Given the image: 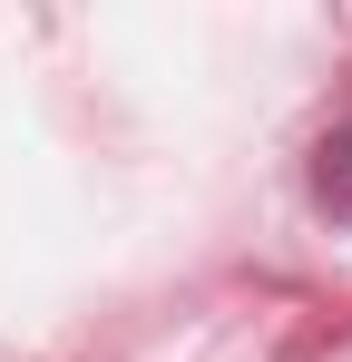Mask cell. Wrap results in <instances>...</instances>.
<instances>
[{
    "label": "cell",
    "instance_id": "1",
    "mask_svg": "<svg viewBox=\"0 0 352 362\" xmlns=\"http://www.w3.org/2000/svg\"><path fill=\"white\" fill-rule=\"evenodd\" d=\"M303 196H313V216H333V226H352V118L313 137V167H303Z\"/></svg>",
    "mask_w": 352,
    "mask_h": 362
}]
</instances>
